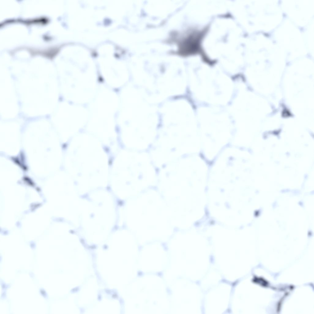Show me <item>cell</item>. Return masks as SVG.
<instances>
[{
    "label": "cell",
    "instance_id": "4",
    "mask_svg": "<svg viewBox=\"0 0 314 314\" xmlns=\"http://www.w3.org/2000/svg\"><path fill=\"white\" fill-rule=\"evenodd\" d=\"M1 285L2 287V289H7L9 287V285L6 284L4 282H2V283H1Z\"/></svg>",
    "mask_w": 314,
    "mask_h": 314
},
{
    "label": "cell",
    "instance_id": "1",
    "mask_svg": "<svg viewBox=\"0 0 314 314\" xmlns=\"http://www.w3.org/2000/svg\"><path fill=\"white\" fill-rule=\"evenodd\" d=\"M190 78L193 90L200 99L213 103L222 104L229 99L232 86L226 76L200 73Z\"/></svg>",
    "mask_w": 314,
    "mask_h": 314
},
{
    "label": "cell",
    "instance_id": "3",
    "mask_svg": "<svg viewBox=\"0 0 314 314\" xmlns=\"http://www.w3.org/2000/svg\"><path fill=\"white\" fill-rule=\"evenodd\" d=\"M40 295L44 298L47 299L48 298V294L46 291L43 289H41L40 290Z\"/></svg>",
    "mask_w": 314,
    "mask_h": 314
},
{
    "label": "cell",
    "instance_id": "2",
    "mask_svg": "<svg viewBox=\"0 0 314 314\" xmlns=\"http://www.w3.org/2000/svg\"><path fill=\"white\" fill-rule=\"evenodd\" d=\"M205 32V30H193L179 37L174 36L172 40L176 44L177 54L186 56L198 53L201 49V43Z\"/></svg>",
    "mask_w": 314,
    "mask_h": 314
}]
</instances>
